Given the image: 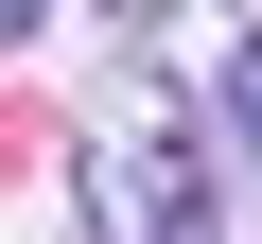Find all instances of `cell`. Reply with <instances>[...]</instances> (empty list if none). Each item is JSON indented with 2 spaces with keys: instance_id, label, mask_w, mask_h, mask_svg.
I'll return each instance as SVG.
<instances>
[{
  "instance_id": "3",
  "label": "cell",
  "mask_w": 262,
  "mask_h": 244,
  "mask_svg": "<svg viewBox=\"0 0 262 244\" xmlns=\"http://www.w3.org/2000/svg\"><path fill=\"white\" fill-rule=\"evenodd\" d=\"M105 18H175V0H105Z\"/></svg>"
},
{
  "instance_id": "2",
  "label": "cell",
  "mask_w": 262,
  "mask_h": 244,
  "mask_svg": "<svg viewBox=\"0 0 262 244\" xmlns=\"http://www.w3.org/2000/svg\"><path fill=\"white\" fill-rule=\"evenodd\" d=\"M210 105H227V140H245V157H262V35H245V53H227V70H210Z\"/></svg>"
},
{
  "instance_id": "1",
  "label": "cell",
  "mask_w": 262,
  "mask_h": 244,
  "mask_svg": "<svg viewBox=\"0 0 262 244\" xmlns=\"http://www.w3.org/2000/svg\"><path fill=\"white\" fill-rule=\"evenodd\" d=\"M88 227H227V192L175 122H122V140H88Z\"/></svg>"
},
{
  "instance_id": "4",
  "label": "cell",
  "mask_w": 262,
  "mask_h": 244,
  "mask_svg": "<svg viewBox=\"0 0 262 244\" xmlns=\"http://www.w3.org/2000/svg\"><path fill=\"white\" fill-rule=\"evenodd\" d=\"M245 18H262V0H245Z\"/></svg>"
}]
</instances>
